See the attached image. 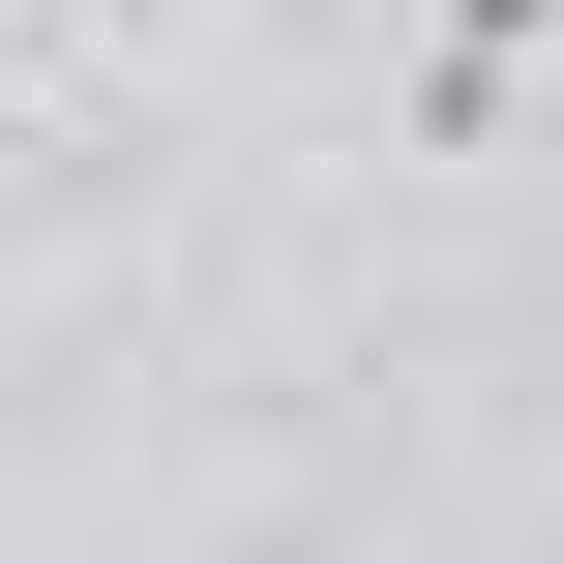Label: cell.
I'll list each match as a JSON object with an SVG mask.
<instances>
[{
	"mask_svg": "<svg viewBox=\"0 0 564 564\" xmlns=\"http://www.w3.org/2000/svg\"><path fill=\"white\" fill-rule=\"evenodd\" d=\"M535 30L564 0H416V149H506L535 119Z\"/></svg>",
	"mask_w": 564,
	"mask_h": 564,
	"instance_id": "6da1fadb",
	"label": "cell"
},
{
	"mask_svg": "<svg viewBox=\"0 0 564 564\" xmlns=\"http://www.w3.org/2000/svg\"><path fill=\"white\" fill-rule=\"evenodd\" d=\"M0 30H30V0H0Z\"/></svg>",
	"mask_w": 564,
	"mask_h": 564,
	"instance_id": "7a4b0ae2",
	"label": "cell"
}]
</instances>
